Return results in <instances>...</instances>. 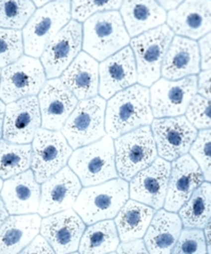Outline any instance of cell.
Instances as JSON below:
<instances>
[{
    "label": "cell",
    "instance_id": "1",
    "mask_svg": "<svg viewBox=\"0 0 211 254\" xmlns=\"http://www.w3.org/2000/svg\"><path fill=\"white\" fill-rule=\"evenodd\" d=\"M150 106V90L141 84L116 93L106 107L105 129L110 137L122 135L149 126L153 122Z\"/></svg>",
    "mask_w": 211,
    "mask_h": 254
},
{
    "label": "cell",
    "instance_id": "2",
    "mask_svg": "<svg viewBox=\"0 0 211 254\" xmlns=\"http://www.w3.org/2000/svg\"><path fill=\"white\" fill-rule=\"evenodd\" d=\"M129 44L130 35L117 11L97 13L83 23L82 49L97 62L105 61Z\"/></svg>",
    "mask_w": 211,
    "mask_h": 254
},
{
    "label": "cell",
    "instance_id": "3",
    "mask_svg": "<svg viewBox=\"0 0 211 254\" xmlns=\"http://www.w3.org/2000/svg\"><path fill=\"white\" fill-rule=\"evenodd\" d=\"M128 198V183L123 179H114L81 189L73 210L84 224L93 225L114 218Z\"/></svg>",
    "mask_w": 211,
    "mask_h": 254
},
{
    "label": "cell",
    "instance_id": "4",
    "mask_svg": "<svg viewBox=\"0 0 211 254\" xmlns=\"http://www.w3.org/2000/svg\"><path fill=\"white\" fill-rule=\"evenodd\" d=\"M71 0H54L39 7L22 30L24 53L41 57L46 48L57 34L70 22Z\"/></svg>",
    "mask_w": 211,
    "mask_h": 254
},
{
    "label": "cell",
    "instance_id": "5",
    "mask_svg": "<svg viewBox=\"0 0 211 254\" xmlns=\"http://www.w3.org/2000/svg\"><path fill=\"white\" fill-rule=\"evenodd\" d=\"M69 168L84 187L116 179L118 174L113 138L105 135L95 142L76 149L69 159Z\"/></svg>",
    "mask_w": 211,
    "mask_h": 254
},
{
    "label": "cell",
    "instance_id": "6",
    "mask_svg": "<svg viewBox=\"0 0 211 254\" xmlns=\"http://www.w3.org/2000/svg\"><path fill=\"white\" fill-rule=\"evenodd\" d=\"M174 33L167 24L150 30L130 40L138 66V81L151 87L162 74V64Z\"/></svg>",
    "mask_w": 211,
    "mask_h": 254
},
{
    "label": "cell",
    "instance_id": "7",
    "mask_svg": "<svg viewBox=\"0 0 211 254\" xmlns=\"http://www.w3.org/2000/svg\"><path fill=\"white\" fill-rule=\"evenodd\" d=\"M115 163L118 176L131 181L157 158L155 140L149 126L126 133L114 141Z\"/></svg>",
    "mask_w": 211,
    "mask_h": 254
},
{
    "label": "cell",
    "instance_id": "8",
    "mask_svg": "<svg viewBox=\"0 0 211 254\" xmlns=\"http://www.w3.org/2000/svg\"><path fill=\"white\" fill-rule=\"evenodd\" d=\"M106 100L101 96L80 100L65 123L62 133L72 149L95 142L106 135Z\"/></svg>",
    "mask_w": 211,
    "mask_h": 254
},
{
    "label": "cell",
    "instance_id": "9",
    "mask_svg": "<svg viewBox=\"0 0 211 254\" xmlns=\"http://www.w3.org/2000/svg\"><path fill=\"white\" fill-rule=\"evenodd\" d=\"M46 72L38 58L21 56L4 66L0 77V99L11 104L19 99L35 96L46 83Z\"/></svg>",
    "mask_w": 211,
    "mask_h": 254
},
{
    "label": "cell",
    "instance_id": "10",
    "mask_svg": "<svg viewBox=\"0 0 211 254\" xmlns=\"http://www.w3.org/2000/svg\"><path fill=\"white\" fill-rule=\"evenodd\" d=\"M32 142L31 168L39 184L65 168L73 153L69 142L59 131L41 128Z\"/></svg>",
    "mask_w": 211,
    "mask_h": 254
},
{
    "label": "cell",
    "instance_id": "11",
    "mask_svg": "<svg viewBox=\"0 0 211 254\" xmlns=\"http://www.w3.org/2000/svg\"><path fill=\"white\" fill-rule=\"evenodd\" d=\"M198 94V76L179 80L159 78L151 86L150 106L156 118L182 116Z\"/></svg>",
    "mask_w": 211,
    "mask_h": 254
},
{
    "label": "cell",
    "instance_id": "12",
    "mask_svg": "<svg viewBox=\"0 0 211 254\" xmlns=\"http://www.w3.org/2000/svg\"><path fill=\"white\" fill-rule=\"evenodd\" d=\"M151 130L157 154L167 162H173L187 154L199 133L184 115L156 118L152 122Z\"/></svg>",
    "mask_w": 211,
    "mask_h": 254
},
{
    "label": "cell",
    "instance_id": "13",
    "mask_svg": "<svg viewBox=\"0 0 211 254\" xmlns=\"http://www.w3.org/2000/svg\"><path fill=\"white\" fill-rule=\"evenodd\" d=\"M82 48V27L72 20L50 41L41 55L47 78L53 79L61 76L74 59L80 53Z\"/></svg>",
    "mask_w": 211,
    "mask_h": 254
},
{
    "label": "cell",
    "instance_id": "14",
    "mask_svg": "<svg viewBox=\"0 0 211 254\" xmlns=\"http://www.w3.org/2000/svg\"><path fill=\"white\" fill-rule=\"evenodd\" d=\"M41 114L38 97L30 96L5 106L3 139L27 145L40 129Z\"/></svg>",
    "mask_w": 211,
    "mask_h": 254
},
{
    "label": "cell",
    "instance_id": "15",
    "mask_svg": "<svg viewBox=\"0 0 211 254\" xmlns=\"http://www.w3.org/2000/svg\"><path fill=\"white\" fill-rule=\"evenodd\" d=\"M81 191V183L70 168L65 167L40 188L38 213L42 217L71 209Z\"/></svg>",
    "mask_w": 211,
    "mask_h": 254
},
{
    "label": "cell",
    "instance_id": "16",
    "mask_svg": "<svg viewBox=\"0 0 211 254\" xmlns=\"http://www.w3.org/2000/svg\"><path fill=\"white\" fill-rule=\"evenodd\" d=\"M171 165L163 158H156L149 167L134 175L129 185L131 199L159 210L165 204Z\"/></svg>",
    "mask_w": 211,
    "mask_h": 254
},
{
    "label": "cell",
    "instance_id": "17",
    "mask_svg": "<svg viewBox=\"0 0 211 254\" xmlns=\"http://www.w3.org/2000/svg\"><path fill=\"white\" fill-rule=\"evenodd\" d=\"M44 129L59 131L78 104V99L59 78L46 81L38 94Z\"/></svg>",
    "mask_w": 211,
    "mask_h": 254
},
{
    "label": "cell",
    "instance_id": "18",
    "mask_svg": "<svg viewBox=\"0 0 211 254\" xmlns=\"http://www.w3.org/2000/svg\"><path fill=\"white\" fill-rule=\"evenodd\" d=\"M84 223L73 209L45 217L40 233L56 254L74 253L79 247Z\"/></svg>",
    "mask_w": 211,
    "mask_h": 254
},
{
    "label": "cell",
    "instance_id": "19",
    "mask_svg": "<svg viewBox=\"0 0 211 254\" xmlns=\"http://www.w3.org/2000/svg\"><path fill=\"white\" fill-rule=\"evenodd\" d=\"M137 81L138 66L130 47L118 51L99 64V94L104 99H110Z\"/></svg>",
    "mask_w": 211,
    "mask_h": 254
},
{
    "label": "cell",
    "instance_id": "20",
    "mask_svg": "<svg viewBox=\"0 0 211 254\" xmlns=\"http://www.w3.org/2000/svg\"><path fill=\"white\" fill-rule=\"evenodd\" d=\"M204 181V174L190 154L173 160L164 204L165 210L177 212Z\"/></svg>",
    "mask_w": 211,
    "mask_h": 254
},
{
    "label": "cell",
    "instance_id": "21",
    "mask_svg": "<svg viewBox=\"0 0 211 254\" xmlns=\"http://www.w3.org/2000/svg\"><path fill=\"white\" fill-rule=\"evenodd\" d=\"M167 25L177 36L199 40L211 31V0H184L167 14Z\"/></svg>",
    "mask_w": 211,
    "mask_h": 254
},
{
    "label": "cell",
    "instance_id": "22",
    "mask_svg": "<svg viewBox=\"0 0 211 254\" xmlns=\"http://www.w3.org/2000/svg\"><path fill=\"white\" fill-rule=\"evenodd\" d=\"M1 199L11 215L36 214L39 209L40 187L33 171H25L3 183Z\"/></svg>",
    "mask_w": 211,
    "mask_h": 254
},
{
    "label": "cell",
    "instance_id": "23",
    "mask_svg": "<svg viewBox=\"0 0 211 254\" xmlns=\"http://www.w3.org/2000/svg\"><path fill=\"white\" fill-rule=\"evenodd\" d=\"M201 72L199 44L182 36H174L162 64V75L169 80H179Z\"/></svg>",
    "mask_w": 211,
    "mask_h": 254
},
{
    "label": "cell",
    "instance_id": "24",
    "mask_svg": "<svg viewBox=\"0 0 211 254\" xmlns=\"http://www.w3.org/2000/svg\"><path fill=\"white\" fill-rule=\"evenodd\" d=\"M61 80L79 100L99 93V64L86 52H80L62 74Z\"/></svg>",
    "mask_w": 211,
    "mask_h": 254
},
{
    "label": "cell",
    "instance_id": "25",
    "mask_svg": "<svg viewBox=\"0 0 211 254\" xmlns=\"http://www.w3.org/2000/svg\"><path fill=\"white\" fill-rule=\"evenodd\" d=\"M121 15L131 37L165 24L167 13L155 0H124Z\"/></svg>",
    "mask_w": 211,
    "mask_h": 254
},
{
    "label": "cell",
    "instance_id": "26",
    "mask_svg": "<svg viewBox=\"0 0 211 254\" xmlns=\"http://www.w3.org/2000/svg\"><path fill=\"white\" fill-rule=\"evenodd\" d=\"M38 214L11 215L0 227V254H19L40 232Z\"/></svg>",
    "mask_w": 211,
    "mask_h": 254
},
{
    "label": "cell",
    "instance_id": "27",
    "mask_svg": "<svg viewBox=\"0 0 211 254\" xmlns=\"http://www.w3.org/2000/svg\"><path fill=\"white\" fill-rule=\"evenodd\" d=\"M183 224L175 212L158 210L145 234V246L150 254H171L182 232Z\"/></svg>",
    "mask_w": 211,
    "mask_h": 254
},
{
    "label": "cell",
    "instance_id": "28",
    "mask_svg": "<svg viewBox=\"0 0 211 254\" xmlns=\"http://www.w3.org/2000/svg\"><path fill=\"white\" fill-rule=\"evenodd\" d=\"M155 210L140 201L130 199L115 216V226L123 243L141 240L145 236Z\"/></svg>",
    "mask_w": 211,
    "mask_h": 254
},
{
    "label": "cell",
    "instance_id": "29",
    "mask_svg": "<svg viewBox=\"0 0 211 254\" xmlns=\"http://www.w3.org/2000/svg\"><path fill=\"white\" fill-rule=\"evenodd\" d=\"M120 241L115 223L110 219L101 221L84 230L78 247L79 254L112 253L120 246Z\"/></svg>",
    "mask_w": 211,
    "mask_h": 254
},
{
    "label": "cell",
    "instance_id": "30",
    "mask_svg": "<svg viewBox=\"0 0 211 254\" xmlns=\"http://www.w3.org/2000/svg\"><path fill=\"white\" fill-rule=\"evenodd\" d=\"M185 228L204 229L211 219V184L204 182L179 210Z\"/></svg>",
    "mask_w": 211,
    "mask_h": 254
},
{
    "label": "cell",
    "instance_id": "31",
    "mask_svg": "<svg viewBox=\"0 0 211 254\" xmlns=\"http://www.w3.org/2000/svg\"><path fill=\"white\" fill-rule=\"evenodd\" d=\"M32 147L0 139V177L8 180L28 171L31 167Z\"/></svg>",
    "mask_w": 211,
    "mask_h": 254
},
{
    "label": "cell",
    "instance_id": "32",
    "mask_svg": "<svg viewBox=\"0 0 211 254\" xmlns=\"http://www.w3.org/2000/svg\"><path fill=\"white\" fill-rule=\"evenodd\" d=\"M32 0H0V28L20 30L35 13Z\"/></svg>",
    "mask_w": 211,
    "mask_h": 254
},
{
    "label": "cell",
    "instance_id": "33",
    "mask_svg": "<svg viewBox=\"0 0 211 254\" xmlns=\"http://www.w3.org/2000/svg\"><path fill=\"white\" fill-rule=\"evenodd\" d=\"M23 52L22 33L19 30L0 28V67L18 61Z\"/></svg>",
    "mask_w": 211,
    "mask_h": 254
},
{
    "label": "cell",
    "instance_id": "34",
    "mask_svg": "<svg viewBox=\"0 0 211 254\" xmlns=\"http://www.w3.org/2000/svg\"><path fill=\"white\" fill-rule=\"evenodd\" d=\"M124 0H73L71 3L72 18L78 22L86 21L97 13L117 11Z\"/></svg>",
    "mask_w": 211,
    "mask_h": 254
},
{
    "label": "cell",
    "instance_id": "35",
    "mask_svg": "<svg viewBox=\"0 0 211 254\" xmlns=\"http://www.w3.org/2000/svg\"><path fill=\"white\" fill-rule=\"evenodd\" d=\"M204 174L206 182H211V129L200 130L196 140L189 150Z\"/></svg>",
    "mask_w": 211,
    "mask_h": 254
},
{
    "label": "cell",
    "instance_id": "36",
    "mask_svg": "<svg viewBox=\"0 0 211 254\" xmlns=\"http://www.w3.org/2000/svg\"><path fill=\"white\" fill-rule=\"evenodd\" d=\"M207 245L204 231L202 229L185 228L171 254H206Z\"/></svg>",
    "mask_w": 211,
    "mask_h": 254
},
{
    "label": "cell",
    "instance_id": "37",
    "mask_svg": "<svg viewBox=\"0 0 211 254\" xmlns=\"http://www.w3.org/2000/svg\"><path fill=\"white\" fill-rule=\"evenodd\" d=\"M186 117L198 130L211 129V100L197 94L186 111Z\"/></svg>",
    "mask_w": 211,
    "mask_h": 254
},
{
    "label": "cell",
    "instance_id": "38",
    "mask_svg": "<svg viewBox=\"0 0 211 254\" xmlns=\"http://www.w3.org/2000/svg\"><path fill=\"white\" fill-rule=\"evenodd\" d=\"M19 254H56L44 236L37 235Z\"/></svg>",
    "mask_w": 211,
    "mask_h": 254
},
{
    "label": "cell",
    "instance_id": "39",
    "mask_svg": "<svg viewBox=\"0 0 211 254\" xmlns=\"http://www.w3.org/2000/svg\"><path fill=\"white\" fill-rule=\"evenodd\" d=\"M201 54V69H211V31L199 41Z\"/></svg>",
    "mask_w": 211,
    "mask_h": 254
},
{
    "label": "cell",
    "instance_id": "40",
    "mask_svg": "<svg viewBox=\"0 0 211 254\" xmlns=\"http://www.w3.org/2000/svg\"><path fill=\"white\" fill-rule=\"evenodd\" d=\"M117 254H150L141 240L123 243L117 247Z\"/></svg>",
    "mask_w": 211,
    "mask_h": 254
},
{
    "label": "cell",
    "instance_id": "41",
    "mask_svg": "<svg viewBox=\"0 0 211 254\" xmlns=\"http://www.w3.org/2000/svg\"><path fill=\"white\" fill-rule=\"evenodd\" d=\"M198 93L211 100V69L203 70L198 77Z\"/></svg>",
    "mask_w": 211,
    "mask_h": 254
},
{
    "label": "cell",
    "instance_id": "42",
    "mask_svg": "<svg viewBox=\"0 0 211 254\" xmlns=\"http://www.w3.org/2000/svg\"><path fill=\"white\" fill-rule=\"evenodd\" d=\"M155 1L166 11H171L179 6L184 0H155Z\"/></svg>",
    "mask_w": 211,
    "mask_h": 254
},
{
    "label": "cell",
    "instance_id": "43",
    "mask_svg": "<svg viewBox=\"0 0 211 254\" xmlns=\"http://www.w3.org/2000/svg\"><path fill=\"white\" fill-rule=\"evenodd\" d=\"M204 234H205V239H206L207 252H208V254H211V219L207 223L206 227L204 228Z\"/></svg>",
    "mask_w": 211,
    "mask_h": 254
},
{
    "label": "cell",
    "instance_id": "44",
    "mask_svg": "<svg viewBox=\"0 0 211 254\" xmlns=\"http://www.w3.org/2000/svg\"><path fill=\"white\" fill-rule=\"evenodd\" d=\"M7 217H8V212L5 209V206L3 204L1 197H0V227H1V225L6 221Z\"/></svg>",
    "mask_w": 211,
    "mask_h": 254
},
{
    "label": "cell",
    "instance_id": "45",
    "mask_svg": "<svg viewBox=\"0 0 211 254\" xmlns=\"http://www.w3.org/2000/svg\"><path fill=\"white\" fill-rule=\"evenodd\" d=\"M4 113H5V105L3 101L0 99V138H1V136H2V131H3Z\"/></svg>",
    "mask_w": 211,
    "mask_h": 254
},
{
    "label": "cell",
    "instance_id": "46",
    "mask_svg": "<svg viewBox=\"0 0 211 254\" xmlns=\"http://www.w3.org/2000/svg\"><path fill=\"white\" fill-rule=\"evenodd\" d=\"M32 1H33V3L35 4L36 6L41 7V6L46 5V4H47V3H49V2H52V1H54V0H32Z\"/></svg>",
    "mask_w": 211,
    "mask_h": 254
},
{
    "label": "cell",
    "instance_id": "47",
    "mask_svg": "<svg viewBox=\"0 0 211 254\" xmlns=\"http://www.w3.org/2000/svg\"><path fill=\"white\" fill-rule=\"evenodd\" d=\"M2 186H3V182H2V179H1V177H0V192H1Z\"/></svg>",
    "mask_w": 211,
    "mask_h": 254
},
{
    "label": "cell",
    "instance_id": "48",
    "mask_svg": "<svg viewBox=\"0 0 211 254\" xmlns=\"http://www.w3.org/2000/svg\"><path fill=\"white\" fill-rule=\"evenodd\" d=\"M0 77H1V71H0Z\"/></svg>",
    "mask_w": 211,
    "mask_h": 254
},
{
    "label": "cell",
    "instance_id": "49",
    "mask_svg": "<svg viewBox=\"0 0 211 254\" xmlns=\"http://www.w3.org/2000/svg\"><path fill=\"white\" fill-rule=\"evenodd\" d=\"M70 254H78V253H75V252H74V253H70Z\"/></svg>",
    "mask_w": 211,
    "mask_h": 254
},
{
    "label": "cell",
    "instance_id": "50",
    "mask_svg": "<svg viewBox=\"0 0 211 254\" xmlns=\"http://www.w3.org/2000/svg\"><path fill=\"white\" fill-rule=\"evenodd\" d=\"M109 254H115V253H114V252H112V253H109Z\"/></svg>",
    "mask_w": 211,
    "mask_h": 254
}]
</instances>
